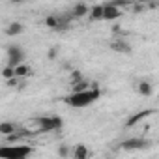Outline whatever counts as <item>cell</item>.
<instances>
[{
	"instance_id": "ffe728a7",
	"label": "cell",
	"mask_w": 159,
	"mask_h": 159,
	"mask_svg": "<svg viewBox=\"0 0 159 159\" xmlns=\"http://www.w3.org/2000/svg\"><path fill=\"white\" fill-rule=\"evenodd\" d=\"M58 155H60V157H69V155H71L69 146H67V144H62V146L58 148Z\"/></svg>"
},
{
	"instance_id": "7a4b0ae2",
	"label": "cell",
	"mask_w": 159,
	"mask_h": 159,
	"mask_svg": "<svg viewBox=\"0 0 159 159\" xmlns=\"http://www.w3.org/2000/svg\"><path fill=\"white\" fill-rule=\"evenodd\" d=\"M30 153H32V148L25 146V144H21V146H10V144L0 146V157H6V159H25Z\"/></svg>"
},
{
	"instance_id": "d4e9b609",
	"label": "cell",
	"mask_w": 159,
	"mask_h": 159,
	"mask_svg": "<svg viewBox=\"0 0 159 159\" xmlns=\"http://www.w3.org/2000/svg\"><path fill=\"white\" fill-rule=\"evenodd\" d=\"M135 2H140V4H146V2H150V0H135Z\"/></svg>"
},
{
	"instance_id": "d6986e66",
	"label": "cell",
	"mask_w": 159,
	"mask_h": 159,
	"mask_svg": "<svg viewBox=\"0 0 159 159\" xmlns=\"http://www.w3.org/2000/svg\"><path fill=\"white\" fill-rule=\"evenodd\" d=\"M2 77H4V79H11V77H15V67H13V66H6V67L2 69Z\"/></svg>"
},
{
	"instance_id": "7c38bea8",
	"label": "cell",
	"mask_w": 159,
	"mask_h": 159,
	"mask_svg": "<svg viewBox=\"0 0 159 159\" xmlns=\"http://www.w3.org/2000/svg\"><path fill=\"white\" fill-rule=\"evenodd\" d=\"M137 90H139V94L144 96V98H150V96L153 94V86H152V83H148V81H140V83L137 84Z\"/></svg>"
},
{
	"instance_id": "ba28073f",
	"label": "cell",
	"mask_w": 159,
	"mask_h": 159,
	"mask_svg": "<svg viewBox=\"0 0 159 159\" xmlns=\"http://www.w3.org/2000/svg\"><path fill=\"white\" fill-rule=\"evenodd\" d=\"M6 36H10V38H15V36H21L23 32H25V25H21V23H10L8 26H6Z\"/></svg>"
},
{
	"instance_id": "44dd1931",
	"label": "cell",
	"mask_w": 159,
	"mask_h": 159,
	"mask_svg": "<svg viewBox=\"0 0 159 159\" xmlns=\"http://www.w3.org/2000/svg\"><path fill=\"white\" fill-rule=\"evenodd\" d=\"M56 56H58V49H56V47H51V49L47 51V58H49V60H54Z\"/></svg>"
},
{
	"instance_id": "2e32d148",
	"label": "cell",
	"mask_w": 159,
	"mask_h": 159,
	"mask_svg": "<svg viewBox=\"0 0 159 159\" xmlns=\"http://www.w3.org/2000/svg\"><path fill=\"white\" fill-rule=\"evenodd\" d=\"M17 131V127H15V124H11V122H0V135H11V133H15Z\"/></svg>"
},
{
	"instance_id": "5bb4252c",
	"label": "cell",
	"mask_w": 159,
	"mask_h": 159,
	"mask_svg": "<svg viewBox=\"0 0 159 159\" xmlns=\"http://www.w3.org/2000/svg\"><path fill=\"white\" fill-rule=\"evenodd\" d=\"M45 26L51 30H60V17L56 15H47L45 17Z\"/></svg>"
},
{
	"instance_id": "e0dca14e",
	"label": "cell",
	"mask_w": 159,
	"mask_h": 159,
	"mask_svg": "<svg viewBox=\"0 0 159 159\" xmlns=\"http://www.w3.org/2000/svg\"><path fill=\"white\" fill-rule=\"evenodd\" d=\"M86 88H88V83L84 79H81V81H77V83H71V92H81V90H86Z\"/></svg>"
},
{
	"instance_id": "30bf717a",
	"label": "cell",
	"mask_w": 159,
	"mask_h": 159,
	"mask_svg": "<svg viewBox=\"0 0 159 159\" xmlns=\"http://www.w3.org/2000/svg\"><path fill=\"white\" fill-rule=\"evenodd\" d=\"M88 10H90V6H88L86 2H79V4L73 6V10H71V17L81 19V17H84V15L88 13Z\"/></svg>"
},
{
	"instance_id": "ac0fdd59",
	"label": "cell",
	"mask_w": 159,
	"mask_h": 159,
	"mask_svg": "<svg viewBox=\"0 0 159 159\" xmlns=\"http://www.w3.org/2000/svg\"><path fill=\"white\" fill-rule=\"evenodd\" d=\"M81 79H84L83 73L79 71V69H73V71L69 73V84H71V83H77V81H81Z\"/></svg>"
},
{
	"instance_id": "8fae6325",
	"label": "cell",
	"mask_w": 159,
	"mask_h": 159,
	"mask_svg": "<svg viewBox=\"0 0 159 159\" xmlns=\"http://www.w3.org/2000/svg\"><path fill=\"white\" fill-rule=\"evenodd\" d=\"M71 157L73 159H86V157H90V152L84 144H77L75 150L71 152Z\"/></svg>"
},
{
	"instance_id": "3957f363",
	"label": "cell",
	"mask_w": 159,
	"mask_h": 159,
	"mask_svg": "<svg viewBox=\"0 0 159 159\" xmlns=\"http://www.w3.org/2000/svg\"><path fill=\"white\" fill-rule=\"evenodd\" d=\"M36 124L41 133H51V131H60L64 127V120L58 116H39L36 118Z\"/></svg>"
},
{
	"instance_id": "603a6c76",
	"label": "cell",
	"mask_w": 159,
	"mask_h": 159,
	"mask_svg": "<svg viewBox=\"0 0 159 159\" xmlns=\"http://www.w3.org/2000/svg\"><path fill=\"white\" fill-rule=\"evenodd\" d=\"M146 10V4H140V2H137V6H135V13H140V11H144Z\"/></svg>"
},
{
	"instance_id": "cb8c5ba5",
	"label": "cell",
	"mask_w": 159,
	"mask_h": 159,
	"mask_svg": "<svg viewBox=\"0 0 159 159\" xmlns=\"http://www.w3.org/2000/svg\"><path fill=\"white\" fill-rule=\"evenodd\" d=\"M10 2H11V4H23L25 0H10Z\"/></svg>"
},
{
	"instance_id": "277c9868",
	"label": "cell",
	"mask_w": 159,
	"mask_h": 159,
	"mask_svg": "<svg viewBox=\"0 0 159 159\" xmlns=\"http://www.w3.org/2000/svg\"><path fill=\"white\" fill-rule=\"evenodd\" d=\"M25 49L21 45H10L8 47V66H17L21 62H25Z\"/></svg>"
},
{
	"instance_id": "6da1fadb",
	"label": "cell",
	"mask_w": 159,
	"mask_h": 159,
	"mask_svg": "<svg viewBox=\"0 0 159 159\" xmlns=\"http://www.w3.org/2000/svg\"><path fill=\"white\" fill-rule=\"evenodd\" d=\"M99 98H101V90H99L96 84H92V86H88L86 90L71 92L64 101H66V105H69V107H73V109H83V107H88V105L96 103Z\"/></svg>"
},
{
	"instance_id": "52a82bcc",
	"label": "cell",
	"mask_w": 159,
	"mask_h": 159,
	"mask_svg": "<svg viewBox=\"0 0 159 159\" xmlns=\"http://www.w3.org/2000/svg\"><path fill=\"white\" fill-rule=\"evenodd\" d=\"M146 146H148V140H144V139H127L122 142L124 150H142Z\"/></svg>"
},
{
	"instance_id": "5b68a950",
	"label": "cell",
	"mask_w": 159,
	"mask_h": 159,
	"mask_svg": "<svg viewBox=\"0 0 159 159\" xmlns=\"http://www.w3.org/2000/svg\"><path fill=\"white\" fill-rule=\"evenodd\" d=\"M120 15H122V10L116 4L103 6V21H116V19H120Z\"/></svg>"
},
{
	"instance_id": "7402d4cb",
	"label": "cell",
	"mask_w": 159,
	"mask_h": 159,
	"mask_svg": "<svg viewBox=\"0 0 159 159\" xmlns=\"http://www.w3.org/2000/svg\"><path fill=\"white\" fill-rule=\"evenodd\" d=\"M6 83H8V86H11V88H15V86L19 84V77L15 75V77H11V79H6Z\"/></svg>"
},
{
	"instance_id": "9a60e30c",
	"label": "cell",
	"mask_w": 159,
	"mask_h": 159,
	"mask_svg": "<svg viewBox=\"0 0 159 159\" xmlns=\"http://www.w3.org/2000/svg\"><path fill=\"white\" fill-rule=\"evenodd\" d=\"M30 73H32V69H30V66H28V64L21 62V64H17V66H15V75H17L19 79H23V77H26V75H30Z\"/></svg>"
},
{
	"instance_id": "9c48e42d",
	"label": "cell",
	"mask_w": 159,
	"mask_h": 159,
	"mask_svg": "<svg viewBox=\"0 0 159 159\" xmlns=\"http://www.w3.org/2000/svg\"><path fill=\"white\" fill-rule=\"evenodd\" d=\"M153 112H155V109H146V111H140V112H137L133 118H129L125 125H127V127H133V125H137L140 120H144L146 116H150V114H153Z\"/></svg>"
},
{
	"instance_id": "4fadbf2b",
	"label": "cell",
	"mask_w": 159,
	"mask_h": 159,
	"mask_svg": "<svg viewBox=\"0 0 159 159\" xmlns=\"http://www.w3.org/2000/svg\"><path fill=\"white\" fill-rule=\"evenodd\" d=\"M88 13H90V19H92V21H103V6H101V4L92 6V8L88 10Z\"/></svg>"
},
{
	"instance_id": "8992f818",
	"label": "cell",
	"mask_w": 159,
	"mask_h": 159,
	"mask_svg": "<svg viewBox=\"0 0 159 159\" xmlns=\"http://www.w3.org/2000/svg\"><path fill=\"white\" fill-rule=\"evenodd\" d=\"M111 49L114 51V52H120V54H131V45L127 43V41H124V39H120V38H114L112 41H111Z\"/></svg>"
}]
</instances>
